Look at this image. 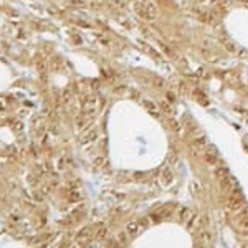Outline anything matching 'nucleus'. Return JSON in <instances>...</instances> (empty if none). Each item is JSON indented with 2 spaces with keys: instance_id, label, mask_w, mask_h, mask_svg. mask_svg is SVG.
Instances as JSON below:
<instances>
[{
  "instance_id": "nucleus-5",
  "label": "nucleus",
  "mask_w": 248,
  "mask_h": 248,
  "mask_svg": "<svg viewBox=\"0 0 248 248\" xmlns=\"http://www.w3.org/2000/svg\"><path fill=\"white\" fill-rule=\"evenodd\" d=\"M203 157H205V160H207L208 164H215L217 157H218V152H217V149L213 146H208L207 149L203 151Z\"/></svg>"
},
{
  "instance_id": "nucleus-16",
  "label": "nucleus",
  "mask_w": 248,
  "mask_h": 248,
  "mask_svg": "<svg viewBox=\"0 0 248 248\" xmlns=\"http://www.w3.org/2000/svg\"><path fill=\"white\" fill-rule=\"evenodd\" d=\"M228 175H230V170H228L227 167H223V165H220V167L215 169V177L223 179V177H228Z\"/></svg>"
},
{
  "instance_id": "nucleus-12",
  "label": "nucleus",
  "mask_w": 248,
  "mask_h": 248,
  "mask_svg": "<svg viewBox=\"0 0 248 248\" xmlns=\"http://www.w3.org/2000/svg\"><path fill=\"white\" fill-rule=\"evenodd\" d=\"M177 215H179V220L180 222H187L190 217H192V212H190V208H187V207H182L180 210L177 212Z\"/></svg>"
},
{
  "instance_id": "nucleus-10",
  "label": "nucleus",
  "mask_w": 248,
  "mask_h": 248,
  "mask_svg": "<svg viewBox=\"0 0 248 248\" xmlns=\"http://www.w3.org/2000/svg\"><path fill=\"white\" fill-rule=\"evenodd\" d=\"M142 228V225H141V222H129L126 225V232L129 233V235H136L137 232H139Z\"/></svg>"
},
{
  "instance_id": "nucleus-28",
  "label": "nucleus",
  "mask_w": 248,
  "mask_h": 248,
  "mask_svg": "<svg viewBox=\"0 0 248 248\" xmlns=\"http://www.w3.org/2000/svg\"><path fill=\"white\" fill-rule=\"evenodd\" d=\"M156 86H159V88H162V86H164V83H162L160 79H156Z\"/></svg>"
},
{
  "instance_id": "nucleus-27",
  "label": "nucleus",
  "mask_w": 248,
  "mask_h": 248,
  "mask_svg": "<svg viewBox=\"0 0 248 248\" xmlns=\"http://www.w3.org/2000/svg\"><path fill=\"white\" fill-rule=\"evenodd\" d=\"M162 109H164L165 113H170V109H169V106H167V104H164V103H162Z\"/></svg>"
},
{
  "instance_id": "nucleus-7",
  "label": "nucleus",
  "mask_w": 248,
  "mask_h": 248,
  "mask_svg": "<svg viewBox=\"0 0 248 248\" xmlns=\"http://www.w3.org/2000/svg\"><path fill=\"white\" fill-rule=\"evenodd\" d=\"M91 121H93V118H91V116H86V114H83L81 118L76 119V129H78V131L86 129L89 124H91Z\"/></svg>"
},
{
  "instance_id": "nucleus-25",
  "label": "nucleus",
  "mask_w": 248,
  "mask_h": 248,
  "mask_svg": "<svg viewBox=\"0 0 248 248\" xmlns=\"http://www.w3.org/2000/svg\"><path fill=\"white\" fill-rule=\"evenodd\" d=\"M70 199H71V200H79V194H76V192H73V194L70 195Z\"/></svg>"
},
{
  "instance_id": "nucleus-23",
  "label": "nucleus",
  "mask_w": 248,
  "mask_h": 248,
  "mask_svg": "<svg viewBox=\"0 0 248 248\" xmlns=\"http://www.w3.org/2000/svg\"><path fill=\"white\" fill-rule=\"evenodd\" d=\"M13 129H15V131H22V129H23V122L17 121L15 124H13Z\"/></svg>"
},
{
  "instance_id": "nucleus-8",
  "label": "nucleus",
  "mask_w": 248,
  "mask_h": 248,
  "mask_svg": "<svg viewBox=\"0 0 248 248\" xmlns=\"http://www.w3.org/2000/svg\"><path fill=\"white\" fill-rule=\"evenodd\" d=\"M172 182H174V174H172V170H170V169H164V170L160 172V184L165 187V185H170Z\"/></svg>"
},
{
  "instance_id": "nucleus-19",
  "label": "nucleus",
  "mask_w": 248,
  "mask_h": 248,
  "mask_svg": "<svg viewBox=\"0 0 248 248\" xmlns=\"http://www.w3.org/2000/svg\"><path fill=\"white\" fill-rule=\"evenodd\" d=\"M200 20H202V22H207V23L213 22V18H212V13H208V12L202 13V15H200Z\"/></svg>"
},
{
  "instance_id": "nucleus-26",
  "label": "nucleus",
  "mask_w": 248,
  "mask_h": 248,
  "mask_svg": "<svg viewBox=\"0 0 248 248\" xmlns=\"http://www.w3.org/2000/svg\"><path fill=\"white\" fill-rule=\"evenodd\" d=\"M28 182H30L32 185H36V179L33 177V175H30V177H28Z\"/></svg>"
},
{
  "instance_id": "nucleus-4",
  "label": "nucleus",
  "mask_w": 248,
  "mask_h": 248,
  "mask_svg": "<svg viewBox=\"0 0 248 248\" xmlns=\"http://www.w3.org/2000/svg\"><path fill=\"white\" fill-rule=\"evenodd\" d=\"M93 237V228L91 227H86L83 230H79V233L76 235V243L78 245H88V242L91 240Z\"/></svg>"
},
{
  "instance_id": "nucleus-1",
  "label": "nucleus",
  "mask_w": 248,
  "mask_h": 248,
  "mask_svg": "<svg viewBox=\"0 0 248 248\" xmlns=\"http://www.w3.org/2000/svg\"><path fill=\"white\" fill-rule=\"evenodd\" d=\"M227 208L232 210V212H240L243 208V199L240 197V192H238V190H233L232 194H228Z\"/></svg>"
},
{
  "instance_id": "nucleus-9",
  "label": "nucleus",
  "mask_w": 248,
  "mask_h": 248,
  "mask_svg": "<svg viewBox=\"0 0 248 248\" xmlns=\"http://www.w3.org/2000/svg\"><path fill=\"white\" fill-rule=\"evenodd\" d=\"M187 227H189V230H197V228H200V217L192 213V217L187 220Z\"/></svg>"
},
{
  "instance_id": "nucleus-21",
  "label": "nucleus",
  "mask_w": 248,
  "mask_h": 248,
  "mask_svg": "<svg viewBox=\"0 0 248 248\" xmlns=\"http://www.w3.org/2000/svg\"><path fill=\"white\" fill-rule=\"evenodd\" d=\"M70 99H71V91H70V89H66V91L63 93V101L70 103Z\"/></svg>"
},
{
  "instance_id": "nucleus-18",
  "label": "nucleus",
  "mask_w": 248,
  "mask_h": 248,
  "mask_svg": "<svg viewBox=\"0 0 248 248\" xmlns=\"http://www.w3.org/2000/svg\"><path fill=\"white\" fill-rule=\"evenodd\" d=\"M238 222H240V227L248 230V213H242L240 217H238Z\"/></svg>"
},
{
  "instance_id": "nucleus-13",
  "label": "nucleus",
  "mask_w": 248,
  "mask_h": 248,
  "mask_svg": "<svg viewBox=\"0 0 248 248\" xmlns=\"http://www.w3.org/2000/svg\"><path fill=\"white\" fill-rule=\"evenodd\" d=\"M212 240H213V237H212V233L208 230H203L202 233H200V242H202L203 245H210Z\"/></svg>"
},
{
  "instance_id": "nucleus-14",
  "label": "nucleus",
  "mask_w": 248,
  "mask_h": 248,
  "mask_svg": "<svg viewBox=\"0 0 248 248\" xmlns=\"http://www.w3.org/2000/svg\"><path fill=\"white\" fill-rule=\"evenodd\" d=\"M222 43H223V46L230 51V53H238V48H237V45L233 43V41H230V40H227V38H222Z\"/></svg>"
},
{
  "instance_id": "nucleus-17",
  "label": "nucleus",
  "mask_w": 248,
  "mask_h": 248,
  "mask_svg": "<svg viewBox=\"0 0 248 248\" xmlns=\"http://www.w3.org/2000/svg\"><path fill=\"white\" fill-rule=\"evenodd\" d=\"M106 235H108V227H99L98 230H96V233H94V237H96V240H104L106 238Z\"/></svg>"
},
{
  "instance_id": "nucleus-11",
  "label": "nucleus",
  "mask_w": 248,
  "mask_h": 248,
  "mask_svg": "<svg viewBox=\"0 0 248 248\" xmlns=\"http://www.w3.org/2000/svg\"><path fill=\"white\" fill-rule=\"evenodd\" d=\"M192 144H194V149H195V151L203 149L205 144H207V139H205V136H197V137H194Z\"/></svg>"
},
{
  "instance_id": "nucleus-3",
  "label": "nucleus",
  "mask_w": 248,
  "mask_h": 248,
  "mask_svg": "<svg viewBox=\"0 0 248 248\" xmlns=\"http://www.w3.org/2000/svg\"><path fill=\"white\" fill-rule=\"evenodd\" d=\"M142 5H144V18L146 20H156L157 15H159V10H157L156 3L151 2V0H146Z\"/></svg>"
},
{
  "instance_id": "nucleus-20",
  "label": "nucleus",
  "mask_w": 248,
  "mask_h": 248,
  "mask_svg": "<svg viewBox=\"0 0 248 248\" xmlns=\"http://www.w3.org/2000/svg\"><path fill=\"white\" fill-rule=\"evenodd\" d=\"M93 164L96 165V167H101V165H104V157H94V160H93Z\"/></svg>"
},
{
  "instance_id": "nucleus-2",
  "label": "nucleus",
  "mask_w": 248,
  "mask_h": 248,
  "mask_svg": "<svg viewBox=\"0 0 248 248\" xmlns=\"http://www.w3.org/2000/svg\"><path fill=\"white\" fill-rule=\"evenodd\" d=\"M98 108V98L96 96H86L83 99V114L93 116V113Z\"/></svg>"
},
{
  "instance_id": "nucleus-6",
  "label": "nucleus",
  "mask_w": 248,
  "mask_h": 248,
  "mask_svg": "<svg viewBox=\"0 0 248 248\" xmlns=\"http://www.w3.org/2000/svg\"><path fill=\"white\" fill-rule=\"evenodd\" d=\"M98 139V129H89L88 132H84V136H81V139L79 142L81 144H91V142H94Z\"/></svg>"
},
{
  "instance_id": "nucleus-15",
  "label": "nucleus",
  "mask_w": 248,
  "mask_h": 248,
  "mask_svg": "<svg viewBox=\"0 0 248 248\" xmlns=\"http://www.w3.org/2000/svg\"><path fill=\"white\" fill-rule=\"evenodd\" d=\"M142 104H144V108H146L149 113L154 114V116H157V114H159V109H157V106H156V104L152 103V101H147V99H146V101H142Z\"/></svg>"
},
{
  "instance_id": "nucleus-24",
  "label": "nucleus",
  "mask_w": 248,
  "mask_h": 248,
  "mask_svg": "<svg viewBox=\"0 0 248 248\" xmlns=\"http://www.w3.org/2000/svg\"><path fill=\"white\" fill-rule=\"evenodd\" d=\"M167 101H170V103L175 101V94H174L172 91H169V93H167Z\"/></svg>"
},
{
  "instance_id": "nucleus-22",
  "label": "nucleus",
  "mask_w": 248,
  "mask_h": 248,
  "mask_svg": "<svg viewBox=\"0 0 248 248\" xmlns=\"http://www.w3.org/2000/svg\"><path fill=\"white\" fill-rule=\"evenodd\" d=\"M118 240H119V243H126L127 242V235H126V233H119Z\"/></svg>"
}]
</instances>
